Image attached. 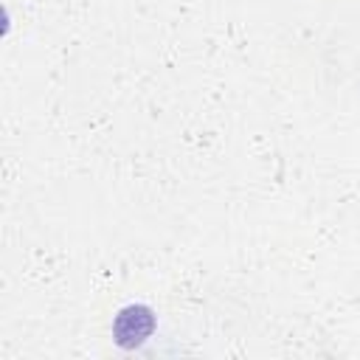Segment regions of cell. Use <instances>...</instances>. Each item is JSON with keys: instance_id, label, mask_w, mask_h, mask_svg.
<instances>
[{"instance_id": "6da1fadb", "label": "cell", "mask_w": 360, "mask_h": 360, "mask_svg": "<svg viewBox=\"0 0 360 360\" xmlns=\"http://www.w3.org/2000/svg\"><path fill=\"white\" fill-rule=\"evenodd\" d=\"M152 329H155V312L143 304H129L115 315L112 338L121 349H135V346L146 343Z\"/></svg>"}]
</instances>
